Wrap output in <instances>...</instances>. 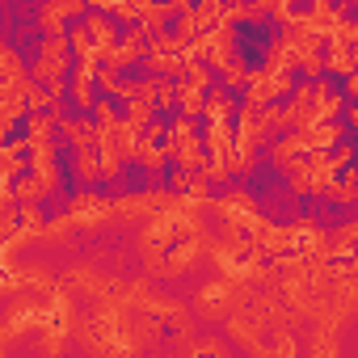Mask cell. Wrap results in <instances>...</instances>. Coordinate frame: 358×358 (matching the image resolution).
Here are the masks:
<instances>
[{"label":"cell","instance_id":"8","mask_svg":"<svg viewBox=\"0 0 358 358\" xmlns=\"http://www.w3.org/2000/svg\"><path fill=\"white\" fill-rule=\"evenodd\" d=\"M85 9H89V0H47L38 13V26H43V34H64V22L80 17Z\"/></svg>","mask_w":358,"mask_h":358},{"label":"cell","instance_id":"31","mask_svg":"<svg viewBox=\"0 0 358 358\" xmlns=\"http://www.w3.org/2000/svg\"><path fill=\"white\" fill-rule=\"evenodd\" d=\"M93 122H97V127H110V122H118V114H114V101H110V97H101V101L93 106Z\"/></svg>","mask_w":358,"mask_h":358},{"label":"cell","instance_id":"16","mask_svg":"<svg viewBox=\"0 0 358 358\" xmlns=\"http://www.w3.org/2000/svg\"><path fill=\"white\" fill-rule=\"evenodd\" d=\"M72 173H76V182L80 186H93L101 182V160H97V148H76V160H72Z\"/></svg>","mask_w":358,"mask_h":358},{"label":"cell","instance_id":"25","mask_svg":"<svg viewBox=\"0 0 358 358\" xmlns=\"http://www.w3.org/2000/svg\"><path fill=\"white\" fill-rule=\"evenodd\" d=\"M68 38H72V51H76V55H101V51H97V43H93L89 22H85V26H72V30H68Z\"/></svg>","mask_w":358,"mask_h":358},{"label":"cell","instance_id":"21","mask_svg":"<svg viewBox=\"0 0 358 358\" xmlns=\"http://www.w3.org/2000/svg\"><path fill=\"white\" fill-rule=\"evenodd\" d=\"M135 160H139V164H143L148 173H160L169 156H164V143H160V139H152V135H139V148H135Z\"/></svg>","mask_w":358,"mask_h":358},{"label":"cell","instance_id":"18","mask_svg":"<svg viewBox=\"0 0 358 358\" xmlns=\"http://www.w3.org/2000/svg\"><path fill=\"white\" fill-rule=\"evenodd\" d=\"M59 135L72 139L76 148H97V122L89 118H59Z\"/></svg>","mask_w":358,"mask_h":358},{"label":"cell","instance_id":"23","mask_svg":"<svg viewBox=\"0 0 358 358\" xmlns=\"http://www.w3.org/2000/svg\"><path fill=\"white\" fill-rule=\"evenodd\" d=\"M291 64H295V47H291V38H287V34H278V38L266 47V68L291 72Z\"/></svg>","mask_w":358,"mask_h":358},{"label":"cell","instance_id":"33","mask_svg":"<svg viewBox=\"0 0 358 358\" xmlns=\"http://www.w3.org/2000/svg\"><path fill=\"white\" fill-rule=\"evenodd\" d=\"M164 9H169V17H182V13H190V0H164Z\"/></svg>","mask_w":358,"mask_h":358},{"label":"cell","instance_id":"34","mask_svg":"<svg viewBox=\"0 0 358 358\" xmlns=\"http://www.w3.org/2000/svg\"><path fill=\"white\" fill-rule=\"evenodd\" d=\"M89 9H93V13H114L118 0H89Z\"/></svg>","mask_w":358,"mask_h":358},{"label":"cell","instance_id":"24","mask_svg":"<svg viewBox=\"0 0 358 358\" xmlns=\"http://www.w3.org/2000/svg\"><path fill=\"white\" fill-rule=\"evenodd\" d=\"M324 194H329L333 203H341V207H350V203H358V177L350 173V177H345V182H333V186H329Z\"/></svg>","mask_w":358,"mask_h":358},{"label":"cell","instance_id":"35","mask_svg":"<svg viewBox=\"0 0 358 358\" xmlns=\"http://www.w3.org/2000/svg\"><path fill=\"white\" fill-rule=\"evenodd\" d=\"M345 89H350V97L358 101V72H350V76H345Z\"/></svg>","mask_w":358,"mask_h":358},{"label":"cell","instance_id":"14","mask_svg":"<svg viewBox=\"0 0 358 358\" xmlns=\"http://www.w3.org/2000/svg\"><path fill=\"white\" fill-rule=\"evenodd\" d=\"M89 22V30H93V43H97V51H101V59L106 55H114L118 51V26H114V17H106V13H93V17H85Z\"/></svg>","mask_w":358,"mask_h":358},{"label":"cell","instance_id":"6","mask_svg":"<svg viewBox=\"0 0 358 358\" xmlns=\"http://www.w3.org/2000/svg\"><path fill=\"white\" fill-rule=\"evenodd\" d=\"M68 215H72L76 228H101V224H110V220L118 215V207H114L110 199L93 194V190H80V194L68 203Z\"/></svg>","mask_w":358,"mask_h":358},{"label":"cell","instance_id":"4","mask_svg":"<svg viewBox=\"0 0 358 358\" xmlns=\"http://www.w3.org/2000/svg\"><path fill=\"white\" fill-rule=\"evenodd\" d=\"M282 93H295L291 72H278V68L249 72V85H245V101H249V106H274Z\"/></svg>","mask_w":358,"mask_h":358},{"label":"cell","instance_id":"15","mask_svg":"<svg viewBox=\"0 0 358 358\" xmlns=\"http://www.w3.org/2000/svg\"><path fill=\"white\" fill-rule=\"evenodd\" d=\"M177 106H182V114H190V118H199L203 110H207V85H199V80H182L177 85Z\"/></svg>","mask_w":358,"mask_h":358},{"label":"cell","instance_id":"17","mask_svg":"<svg viewBox=\"0 0 358 358\" xmlns=\"http://www.w3.org/2000/svg\"><path fill=\"white\" fill-rule=\"evenodd\" d=\"M312 110H316V118H337L341 114V93L324 80H312Z\"/></svg>","mask_w":358,"mask_h":358},{"label":"cell","instance_id":"29","mask_svg":"<svg viewBox=\"0 0 358 358\" xmlns=\"http://www.w3.org/2000/svg\"><path fill=\"white\" fill-rule=\"evenodd\" d=\"M224 80H228V89H245V85H249V68H245L241 59H232V64L224 68Z\"/></svg>","mask_w":358,"mask_h":358},{"label":"cell","instance_id":"12","mask_svg":"<svg viewBox=\"0 0 358 358\" xmlns=\"http://www.w3.org/2000/svg\"><path fill=\"white\" fill-rule=\"evenodd\" d=\"M324 68L337 72V76L358 72V47H354L350 38H329V47H324Z\"/></svg>","mask_w":358,"mask_h":358},{"label":"cell","instance_id":"11","mask_svg":"<svg viewBox=\"0 0 358 358\" xmlns=\"http://www.w3.org/2000/svg\"><path fill=\"white\" fill-rule=\"evenodd\" d=\"M203 55H207V64L220 68V72L232 64V22H220V26L203 38Z\"/></svg>","mask_w":358,"mask_h":358},{"label":"cell","instance_id":"22","mask_svg":"<svg viewBox=\"0 0 358 358\" xmlns=\"http://www.w3.org/2000/svg\"><path fill=\"white\" fill-rule=\"evenodd\" d=\"M329 253L333 257H354L358 253V224H341L337 232H329Z\"/></svg>","mask_w":358,"mask_h":358},{"label":"cell","instance_id":"20","mask_svg":"<svg viewBox=\"0 0 358 358\" xmlns=\"http://www.w3.org/2000/svg\"><path fill=\"white\" fill-rule=\"evenodd\" d=\"M148 312H156V316H164V320H173V329H190V312L177 303V299H164V295H152L148 299Z\"/></svg>","mask_w":358,"mask_h":358},{"label":"cell","instance_id":"3","mask_svg":"<svg viewBox=\"0 0 358 358\" xmlns=\"http://www.w3.org/2000/svg\"><path fill=\"white\" fill-rule=\"evenodd\" d=\"M333 182H337V164H333L329 148H324V152H312L299 169H291V190H295V194H320V190H329Z\"/></svg>","mask_w":358,"mask_h":358},{"label":"cell","instance_id":"19","mask_svg":"<svg viewBox=\"0 0 358 358\" xmlns=\"http://www.w3.org/2000/svg\"><path fill=\"white\" fill-rule=\"evenodd\" d=\"M30 148V139H9V148H5V156H0V169H5V186H13L17 177L26 173V152Z\"/></svg>","mask_w":358,"mask_h":358},{"label":"cell","instance_id":"28","mask_svg":"<svg viewBox=\"0 0 358 358\" xmlns=\"http://www.w3.org/2000/svg\"><path fill=\"white\" fill-rule=\"evenodd\" d=\"M0 64H5V76H9V80H26V68H22V59H17L13 47L0 51Z\"/></svg>","mask_w":358,"mask_h":358},{"label":"cell","instance_id":"2","mask_svg":"<svg viewBox=\"0 0 358 358\" xmlns=\"http://www.w3.org/2000/svg\"><path fill=\"white\" fill-rule=\"evenodd\" d=\"M72 55H76V51H72V38H68V34H47L43 51H38V59H34V68H30V76H34L38 85H55V80L68 76V59H72Z\"/></svg>","mask_w":358,"mask_h":358},{"label":"cell","instance_id":"36","mask_svg":"<svg viewBox=\"0 0 358 358\" xmlns=\"http://www.w3.org/2000/svg\"><path fill=\"white\" fill-rule=\"evenodd\" d=\"M341 5H345V9H358V0H341Z\"/></svg>","mask_w":358,"mask_h":358},{"label":"cell","instance_id":"13","mask_svg":"<svg viewBox=\"0 0 358 358\" xmlns=\"http://www.w3.org/2000/svg\"><path fill=\"white\" fill-rule=\"evenodd\" d=\"M26 85L30 80H5V89H0V93H5V118H0V131H13V122H22V114L30 110V101H26Z\"/></svg>","mask_w":358,"mask_h":358},{"label":"cell","instance_id":"5","mask_svg":"<svg viewBox=\"0 0 358 358\" xmlns=\"http://www.w3.org/2000/svg\"><path fill=\"white\" fill-rule=\"evenodd\" d=\"M215 211H220V224H224V232H232V236L249 232V224H253V220H262V215H257V203H253L245 190H232V194L215 199Z\"/></svg>","mask_w":358,"mask_h":358},{"label":"cell","instance_id":"30","mask_svg":"<svg viewBox=\"0 0 358 358\" xmlns=\"http://www.w3.org/2000/svg\"><path fill=\"white\" fill-rule=\"evenodd\" d=\"M26 101H30V110H47V106H51V89H38V80L30 76V85H26Z\"/></svg>","mask_w":358,"mask_h":358},{"label":"cell","instance_id":"10","mask_svg":"<svg viewBox=\"0 0 358 358\" xmlns=\"http://www.w3.org/2000/svg\"><path fill=\"white\" fill-rule=\"evenodd\" d=\"M203 143H207V156H220V160H228V164H232V152H236V122H232V118L207 122Z\"/></svg>","mask_w":358,"mask_h":358},{"label":"cell","instance_id":"9","mask_svg":"<svg viewBox=\"0 0 358 358\" xmlns=\"http://www.w3.org/2000/svg\"><path fill=\"white\" fill-rule=\"evenodd\" d=\"M345 5H341V0H312V5H308V22H312V30L320 34V38H333V30L345 22Z\"/></svg>","mask_w":358,"mask_h":358},{"label":"cell","instance_id":"37","mask_svg":"<svg viewBox=\"0 0 358 358\" xmlns=\"http://www.w3.org/2000/svg\"><path fill=\"white\" fill-rule=\"evenodd\" d=\"M228 5H236V0H228Z\"/></svg>","mask_w":358,"mask_h":358},{"label":"cell","instance_id":"26","mask_svg":"<svg viewBox=\"0 0 358 358\" xmlns=\"http://www.w3.org/2000/svg\"><path fill=\"white\" fill-rule=\"evenodd\" d=\"M232 110H236V106H232V97H228V93H211V97H207L203 118H207V122H220V118H232Z\"/></svg>","mask_w":358,"mask_h":358},{"label":"cell","instance_id":"32","mask_svg":"<svg viewBox=\"0 0 358 358\" xmlns=\"http://www.w3.org/2000/svg\"><path fill=\"white\" fill-rule=\"evenodd\" d=\"M186 350H190V354H215V358H220V354H224V341H186Z\"/></svg>","mask_w":358,"mask_h":358},{"label":"cell","instance_id":"7","mask_svg":"<svg viewBox=\"0 0 358 358\" xmlns=\"http://www.w3.org/2000/svg\"><path fill=\"white\" fill-rule=\"evenodd\" d=\"M312 156V143H308V131H291V135H282L274 148H270V160H274V169H282V173H291V169H299L303 160Z\"/></svg>","mask_w":358,"mask_h":358},{"label":"cell","instance_id":"1","mask_svg":"<svg viewBox=\"0 0 358 358\" xmlns=\"http://www.w3.org/2000/svg\"><path fill=\"white\" fill-rule=\"evenodd\" d=\"M249 295H253V282H236V278L220 274L215 282H207V287L199 291V312H203V316H228V312L241 308Z\"/></svg>","mask_w":358,"mask_h":358},{"label":"cell","instance_id":"27","mask_svg":"<svg viewBox=\"0 0 358 358\" xmlns=\"http://www.w3.org/2000/svg\"><path fill=\"white\" fill-rule=\"evenodd\" d=\"M329 333H333V324H320V333L312 337V354H337L341 350V341L329 337Z\"/></svg>","mask_w":358,"mask_h":358}]
</instances>
